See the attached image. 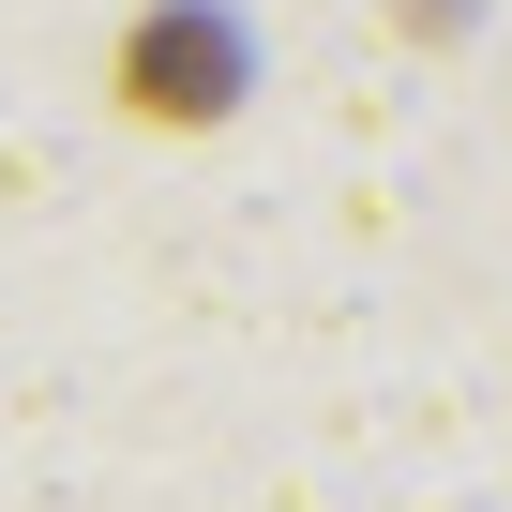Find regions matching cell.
<instances>
[{"instance_id": "6da1fadb", "label": "cell", "mask_w": 512, "mask_h": 512, "mask_svg": "<svg viewBox=\"0 0 512 512\" xmlns=\"http://www.w3.org/2000/svg\"><path fill=\"white\" fill-rule=\"evenodd\" d=\"M226 106H241V16H226V0H151V16L121 31V121L196 136Z\"/></svg>"}]
</instances>
